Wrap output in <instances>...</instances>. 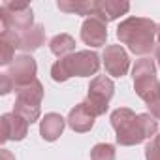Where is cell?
I'll return each mask as SVG.
<instances>
[{
    "mask_svg": "<svg viewBox=\"0 0 160 160\" xmlns=\"http://www.w3.org/2000/svg\"><path fill=\"white\" fill-rule=\"evenodd\" d=\"M134 77V91L145 102L151 104L160 98V79L156 77V62L149 57L136 60L132 68Z\"/></svg>",
    "mask_w": 160,
    "mask_h": 160,
    "instance_id": "277c9868",
    "label": "cell"
},
{
    "mask_svg": "<svg viewBox=\"0 0 160 160\" xmlns=\"http://www.w3.org/2000/svg\"><path fill=\"white\" fill-rule=\"evenodd\" d=\"M128 10H130V2H124V0H96L94 17L102 19L108 25L119 19L121 15H126Z\"/></svg>",
    "mask_w": 160,
    "mask_h": 160,
    "instance_id": "8fae6325",
    "label": "cell"
},
{
    "mask_svg": "<svg viewBox=\"0 0 160 160\" xmlns=\"http://www.w3.org/2000/svg\"><path fill=\"white\" fill-rule=\"evenodd\" d=\"M111 126L115 130L117 143L122 147L139 145L145 139H152L158 134V121L149 113L136 115L130 108H117L111 117Z\"/></svg>",
    "mask_w": 160,
    "mask_h": 160,
    "instance_id": "6da1fadb",
    "label": "cell"
},
{
    "mask_svg": "<svg viewBox=\"0 0 160 160\" xmlns=\"http://www.w3.org/2000/svg\"><path fill=\"white\" fill-rule=\"evenodd\" d=\"M94 119H96V117H94V115L85 108V104L81 102V104H77L75 108L70 109L66 122H68V126H70L73 132L85 134V132H89V130L94 126Z\"/></svg>",
    "mask_w": 160,
    "mask_h": 160,
    "instance_id": "7c38bea8",
    "label": "cell"
},
{
    "mask_svg": "<svg viewBox=\"0 0 160 160\" xmlns=\"http://www.w3.org/2000/svg\"><path fill=\"white\" fill-rule=\"evenodd\" d=\"M0 160H15V156H13V152H12V151L2 149V151H0Z\"/></svg>",
    "mask_w": 160,
    "mask_h": 160,
    "instance_id": "cb8c5ba5",
    "label": "cell"
},
{
    "mask_svg": "<svg viewBox=\"0 0 160 160\" xmlns=\"http://www.w3.org/2000/svg\"><path fill=\"white\" fill-rule=\"evenodd\" d=\"M102 60H104V68H106L108 75H113V77L126 75V72L130 68V57L124 51V47L119 45V43L106 45L104 55H102Z\"/></svg>",
    "mask_w": 160,
    "mask_h": 160,
    "instance_id": "ba28073f",
    "label": "cell"
},
{
    "mask_svg": "<svg viewBox=\"0 0 160 160\" xmlns=\"http://www.w3.org/2000/svg\"><path fill=\"white\" fill-rule=\"evenodd\" d=\"M145 160H160V134L145 145Z\"/></svg>",
    "mask_w": 160,
    "mask_h": 160,
    "instance_id": "44dd1931",
    "label": "cell"
},
{
    "mask_svg": "<svg viewBox=\"0 0 160 160\" xmlns=\"http://www.w3.org/2000/svg\"><path fill=\"white\" fill-rule=\"evenodd\" d=\"M45 43V30L42 25H34L32 28H28L27 32L21 34V51L25 53H32L36 49H40Z\"/></svg>",
    "mask_w": 160,
    "mask_h": 160,
    "instance_id": "9a60e30c",
    "label": "cell"
},
{
    "mask_svg": "<svg viewBox=\"0 0 160 160\" xmlns=\"http://www.w3.org/2000/svg\"><path fill=\"white\" fill-rule=\"evenodd\" d=\"M81 40L91 47H102L108 40V25L98 17H89L81 25Z\"/></svg>",
    "mask_w": 160,
    "mask_h": 160,
    "instance_id": "30bf717a",
    "label": "cell"
},
{
    "mask_svg": "<svg viewBox=\"0 0 160 160\" xmlns=\"http://www.w3.org/2000/svg\"><path fill=\"white\" fill-rule=\"evenodd\" d=\"M0 122H2V138H0V141L6 143V141H21L27 138L28 134V122L15 115L13 111L12 113H4L2 117H0Z\"/></svg>",
    "mask_w": 160,
    "mask_h": 160,
    "instance_id": "9c48e42d",
    "label": "cell"
},
{
    "mask_svg": "<svg viewBox=\"0 0 160 160\" xmlns=\"http://www.w3.org/2000/svg\"><path fill=\"white\" fill-rule=\"evenodd\" d=\"M100 64V55L96 51H75L64 58H58L51 66V77L57 83H64L70 77H91L98 73Z\"/></svg>",
    "mask_w": 160,
    "mask_h": 160,
    "instance_id": "3957f363",
    "label": "cell"
},
{
    "mask_svg": "<svg viewBox=\"0 0 160 160\" xmlns=\"http://www.w3.org/2000/svg\"><path fill=\"white\" fill-rule=\"evenodd\" d=\"M158 25L149 17H126L117 27V38L134 55H147L154 49Z\"/></svg>",
    "mask_w": 160,
    "mask_h": 160,
    "instance_id": "7a4b0ae2",
    "label": "cell"
},
{
    "mask_svg": "<svg viewBox=\"0 0 160 160\" xmlns=\"http://www.w3.org/2000/svg\"><path fill=\"white\" fill-rule=\"evenodd\" d=\"M12 91H15V89H13L12 81L8 79V75L2 72V73H0V94H10Z\"/></svg>",
    "mask_w": 160,
    "mask_h": 160,
    "instance_id": "7402d4cb",
    "label": "cell"
},
{
    "mask_svg": "<svg viewBox=\"0 0 160 160\" xmlns=\"http://www.w3.org/2000/svg\"><path fill=\"white\" fill-rule=\"evenodd\" d=\"M0 21H2V28L23 34L34 27V12L28 4L4 2L0 6Z\"/></svg>",
    "mask_w": 160,
    "mask_h": 160,
    "instance_id": "8992f818",
    "label": "cell"
},
{
    "mask_svg": "<svg viewBox=\"0 0 160 160\" xmlns=\"http://www.w3.org/2000/svg\"><path fill=\"white\" fill-rule=\"evenodd\" d=\"M73 49H75V40L70 34H57L49 40V51L58 58L72 55Z\"/></svg>",
    "mask_w": 160,
    "mask_h": 160,
    "instance_id": "e0dca14e",
    "label": "cell"
},
{
    "mask_svg": "<svg viewBox=\"0 0 160 160\" xmlns=\"http://www.w3.org/2000/svg\"><path fill=\"white\" fill-rule=\"evenodd\" d=\"M36 72H38V64L30 55H19L15 57V60L4 70V73L8 75V79L12 81L13 89H19L23 85H28L36 79Z\"/></svg>",
    "mask_w": 160,
    "mask_h": 160,
    "instance_id": "52a82bcc",
    "label": "cell"
},
{
    "mask_svg": "<svg viewBox=\"0 0 160 160\" xmlns=\"http://www.w3.org/2000/svg\"><path fill=\"white\" fill-rule=\"evenodd\" d=\"M15 94H17L15 100L27 102V104H32V106H40L42 100H43V85L38 81V79H34L32 83L15 89Z\"/></svg>",
    "mask_w": 160,
    "mask_h": 160,
    "instance_id": "2e32d148",
    "label": "cell"
},
{
    "mask_svg": "<svg viewBox=\"0 0 160 160\" xmlns=\"http://www.w3.org/2000/svg\"><path fill=\"white\" fill-rule=\"evenodd\" d=\"M117 152L111 143H96L91 149V160H115Z\"/></svg>",
    "mask_w": 160,
    "mask_h": 160,
    "instance_id": "d6986e66",
    "label": "cell"
},
{
    "mask_svg": "<svg viewBox=\"0 0 160 160\" xmlns=\"http://www.w3.org/2000/svg\"><path fill=\"white\" fill-rule=\"evenodd\" d=\"M66 119L60 113H45V117L40 121V136L45 141H57L66 126Z\"/></svg>",
    "mask_w": 160,
    "mask_h": 160,
    "instance_id": "4fadbf2b",
    "label": "cell"
},
{
    "mask_svg": "<svg viewBox=\"0 0 160 160\" xmlns=\"http://www.w3.org/2000/svg\"><path fill=\"white\" fill-rule=\"evenodd\" d=\"M156 40H158V45H160V25H158V30H156Z\"/></svg>",
    "mask_w": 160,
    "mask_h": 160,
    "instance_id": "484cf974",
    "label": "cell"
},
{
    "mask_svg": "<svg viewBox=\"0 0 160 160\" xmlns=\"http://www.w3.org/2000/svg\"><path fill=\"white\" fill-rule=\"evenodd\" d=\"M57 8L64 13H75L83 17H94L96 0H58Z\"/></svg>",
    "mask_w": 160,
    "mask_h": 160,
    "instance_id": "5bb4252c",
    "label": "cell"
},
{
    "mask_svg": "<svg viewBox=\"0 0 160 160\" xmlns=\"http://www.w3.org/2000/svg\"><path fill=\"white\" fill-rule=\"evenodd\" d=\"M13 113L23 117L28 124L36 122L42 115V108L40 106H32V104H27V102H21V100H15L13 104Z\"/></svg>",
    "mask_w": 160,
    "mask_h": 160,
    "instance_id": "ac0fdd59",
    "label": "cell"
},
{
    "mask_svg": "<svg viewBox=\"0 0 160 160\" xmlns=\"http://www.w3.org/2000/svg\"><path fill=\"white\" fill-rule=\"evenodd\" d=\"M147 108H149V115L154 117L156 121H160V98L151 102V104H147Z\"/></svg>",
    "mask_w": 160,
    "mask_h": 160,
    "instance_id": "603a6c76",
    "label": "cell"
},
{
    "mask_svg": "<svg viewBox=\"0 0 160 160\" xmlns=\"http://www.w3.org/2000/svg\"><path fill=\"white\" fill-rule=\"evenodd\" d=\"M154 62H156V66L160 68V45L154 47Z\"/></svg>",
    "mask_w": 160,
    "mask_h": 160,
    "instance_id": "d4e9b609",
    "label": "cell"
},
{
    "mask_svg": "<svg viewBox=\"0 0 160 160\" xmlns=\"http://www.w3.org/2000/svg\"><path fill=\"white\" fill-rule=\"evenodd\" d=\"M113 94H115V83L106 75H96L91 79L89 92H87V98L83 100V104L94 117H100L108 111L109 100L113 98Z\"/></svg>",
    "mask_w": 160,
    "mask_h": 160,
    "instance_id": "5b68a950",
    "label": "cell"
},
{
    "mask_svg": "<svg viewBox=\"0 0 160 160\" xmlns=\"http://www.w3.org/2000/svg\"><path fill=\"white\" fill-rule=\"evenodd\" d=\"M13 60H15V47L4 40H0V64L10 66Z\"/></svg>",
    "mask_w": 160,
    "mask_h": 160,
    "instance_id": "ffe728a7",
    "label": "cell"
}]
</instances>
